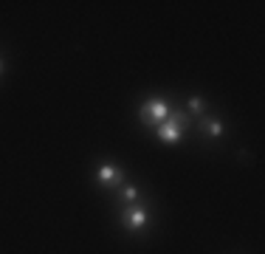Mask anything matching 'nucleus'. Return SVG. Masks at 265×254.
Masks as SVG:
<instances>
[{"instance_id": "nucleus-2", "label": "nucleus", "mask_w": 265, "mask_h": 254, "mask_svg": "<svg viewBox=\"0 0 265 254\" xmlns=\"http://www.w3.org/2000/svg\"><path fill=\"white\" fill-rule=\"evenodd\" d=\"M178 124L180 127H184V116H180V113H169L167 116V122H161L158 124V135H161L164 141H178L180 139V130H178Z\"/></svg>"}, {"instance_id": "nucleus-5", "label": "nucleus", "mask_w": 265, "mask_h": 254, "mask_svg": "<svg viewBox=\"0 0 265 254\" xmlns=\"http://www.w3.org/2000/svg\"><path fill=\"white\" fill-rule=\"evenodd\" d=\"M206 130H209V135H220L223 133V124L217 119H206Z\"/></svg>"}, {"instance_id": "nucleus-6", "label": "nucleus", "mask_w": 265, "mask_h": 254, "mask_svg": "<svg viewBox=\"0 0 265 254\" xmlns=\"http://www.w3.org/2000/svg\"><path fill=\"white\" fill-rule=\"evenodd\" d=\"M124 198L127 201H138V189L135 186H124Z\"/></svg>"}, {"instance_id": "nucleus-4", "label": "nucleus", "mask_w": 265, "mask_h": 254, "mask_svg": "<svg viewBox=\"0 0 265 254\" xmlns=\"http://www.w3.org/2000/svg\"><path fill=\"white\" fill-rule=\"evenodd\" d=\"M99 181L101 184H121V172H118L116 167H110V164H101L99 167Z\"/></svg>"}, {"instance_id": "nucleus-8", "label": "nucleus", "mask_w": 265, "mask_h": 254, "mask_svg": "<svg viewBox=\"0 0 265 254\" xmlns=\"http://www.w3.org/2000/svg\"><path fill=\"white\" fill-rule=\"evenodd\" d=\"M0 71H3V62H0Z\"/></svg>"}, {"instance_id": "nucleus-7", "label": "nucleus", "mask_w": 265, "mask_h": 254, "mask_svg": "<svg viewBox=\"0 0 265 254\" xmlns=\"http://www.w3.org/2000/svg\"><path fill=\"white\" fill-rule=\"evenodd\" d=\"M203 107H206V105H203L200 99H189V110L192 113H203Z\"/></svg>"}, {"instance_id": "nucleus-1", "label": "nucleus", "mask_w": 265, "mask_h": 254, "mask_svg": "<svg viewBox=\"0 0 265 254\" xmlns=\"http://www.w3.org/2000/svg\"><path fill=\"white\" fill-rule=\"evenodd\" d=\"M167 116H169L167 105L158 102V99L147 102V105L141 107V119H144V124H161V122H167Z\"/></svg>"}, {"instance_id": "nucleus-3", "label": "nucleus", "mask_w": 265, "mask_h": 254, "mask_svg": "<svg viewBox=\"0 0 265 254\" xmlns=\"http://www.w3.org/2000/svg\"><path fill=\"white\" fill-rule=\"evenodd\" d=\"M121 220L130 231H138V229H144V223H147V209L144 206H130V209H124Z\"/></svg>"}]
</instances>
